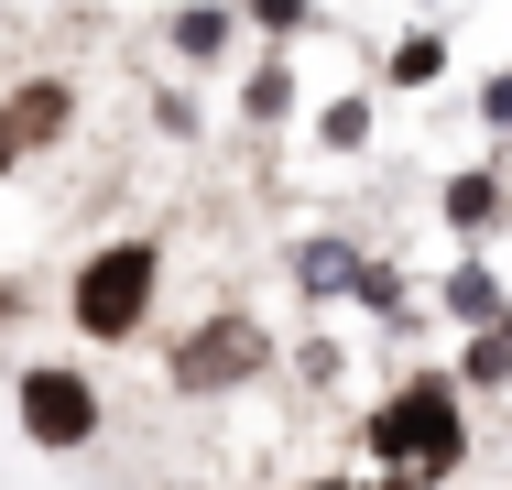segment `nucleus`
<instances>
[{
    "instance_id": "1",
    "label": "nucleus",
    "mask_w": 512,
    "mask_h": 490,
    "mask_svg": "<svg viewBox=\"0 0 512 490\" xmlns=\"http://www.w3.org/2000/svg\"><path fill=\"white\" fill-rule=\"evenodd\" d=\"M360 447H371V490H447L469 469V382L458 371H404L360 414Z\"/></svg>"
},
{
    "instance_id": "2",
    "label": "nucleus",
    "mask_w": 512,
    "mask_h": 490,
    "mask_svg": "<svg viewBox=\"0 0 512 490\" xmlns=\"http://www.w3.org/2000/svg\"><path fill=\"white\" fill-rule=\"evenodd\" d=\"M153 305H164V240H153V229H120V240H99V251L66 273V327H77L88 349H131V338L153 327Z\"/></svg>"
},
{
    "instance_id": "3",
    "label": "nucleus",
    "mask_w": 512,
    "mask_h": 490,
    "mask_svg": "<svg viewBox=\"0 0 512 490\" xmlns=\"http://www.w3.org/2000/svg\"><path fill=\"white\" fill-rule=\"evenodd\" d=\"M262 371H284V349H273V327L251 305H207L197 327H175V349H164V382L186 403H218V392L262 382Z\"/></svg>"
},
{
    "instance_id": "4",
    "label": "nucleus",
    "mask_w": 512,
    "mask_h": 490,
    "mask_svg": "<svg viewBox=\"0 0 512 490\" xmlns=\"http://www.w3.org/2000/svg\"><path fill=\"white\" fill-rule=\"evenodd\" d=\"M11 425H22V447H44V458H88L109 425L99 382L77 371V360H22L11 371Z\"/></svg>"
},
{
    "instance_id": "5",
    "label": "nucleus",
    "mask_w": 512,
    "mask_h": 490,
    "mask_svg": "<svg viewBox=\"0 0 512 490\" xmlns=\"http://www.w3.org/2000/svg\"><path fill=\"white\" fill-rule=\"evenodd\" d=\"M436 218H447L458 251H491V240L512 229V175L502 164H458V175L436 186Z\"/></svg>"
},
{
    "instance_id": "6",
    "label": "nucleus",
    "mask_w": 512,
    "mask_h": 490,
    "mask_svg": "<svg viewBox=\"0 0 512 490\" xmlns=\"http://www.w3.org/2000/svg\"><path fill=\"white\" fill-rule=\"evenodd\" d=\"M229 44H240V0H175L164 11V55L207 77V66H229Z\"/></svg>"
},
{
    "instance_id": "7",
    "label": "nucleus",
    "mask_w": 512,
    "mask_h": 490,
    "mask_svg": "<svg viewBox=\"0 0 512 490\" xmlns=\"http://www.w3.org/2000/svg\"><path fill=\"white\" fill-rule=\"evenodd\" d=\"M360 262H371V251H360V240H338V229H306V240L284 251V273H295V294H306L316 316H327V305H349Z\"/></svg>"
},
{
    "instance_id": "8",
    "label": "nucleus",
    "mask_w": 512,
    "mask_h": 490,
    "mask_svg": "<svg viewBox=\"0 0 512 490\" xmlns=\"http://www.w3.org/2000/svg\"><path fill=\"white\" fill-rule=\"evenodd\" d=\"M0 109H11V131H22V153H55V142L77 131V77H55V66H44V77H22V88L0 98Z\"/></svg>"
},
{
    "instance_id": "9",
    "label": "nucleus",
    "mask_w": 512,
    "mask_h": 490,
    "mask_svg": "<svg viewBox=\"0 0 512 490\" xmlns=\"http://www.w3.org/2000/svg\"><path fill=\"white\" fill-rule=\"evenodd\" d=\"M502 273H491V251H458V262H447V273H436V316H447V327H502Z\"/></svg>"
},
{
    "instance_id": "10",
    "label": "nucleus",
    "mask_w": 512,
    "mask_h": 490,
    "mask_svg": "<svg viewBox=\"0 0 512 490\" xmlns=\"http://www.w3.org/2000/svg\"><path fill=\"white\" fill-rule=\"evenodd\" d=\"M295 109H306V88H295V44H262L251 77H240V120H251V131H284Z\"/></svg>"
},
{
    "instance_id": "11",
    "label": "nucleus",
    "mask_w": 512,
    "mask_h": 490,
    "mask_svg": "<svg viewBox=\"0 0 512 490\" xmlns=\"http://www.w3.org/2000/svg\"><path fill=\"white\" fill-rule=\"evenodd\" d=\"M306 131H316V153H338V164H349V153H371V131H382V109H371V98L349 88V98H327V109H316Z\"/></svg>"
},
{
    "instance_id": "12",
    "label": "nucleus",
    "mask_w": 512,
    "mask_h": 490,
    "mask_svg": "<svg viewBox=\"0 0 512 490\" xmlns=\"http://www.w3.org/2000/svg\"><path fill=\"white\" fill-rule=\"evenodd\" d=\"M436 77H447V33H393V44H382V88H436Z\"/></svg>"
},
{
    "instance_id": "13",
    "label": "nucleus",
    "mask_w": 512,
    "mask_h": 490,
    "mask_svg": "<svg viewBox=\"0 0 512 490\" xmlns=\"http://www.w3.org/2000/svg\"><path fill=\"white\" fill-rule=\"evenodd\" d=\"M447 371H458V382H469V392H512V327H469Z\"/></svg>"
},
{
    "instance_id": "14",
    "label": "nucleus",
    "mask_w": 512,
    "mask_h": 490,
    "mask_svg": "<svg viewBox=\"0 0 512 490\" xmlns=\"http://www.w3.org/2000/svg\"><path fill=\"white\" fill-rule=\"evenodd\" d=\"M349 305H360V316H382V327H404V316H414V284L393 273V262H360V284H349Z\"/></svg>"
},
{
    "instance_id": "15",
    "label": "nucleus",
    "mask_w": 512,
    "mask_h": 490,
    "mask_svg": "<svg viewBox=\"0 0 512 490\" xmlns=\"http://www.w3.org/2000/svg\"><path fill=\"white\" fill-rule=\"evenodd\" d=\"M240 33H262V44H306V33H316V0H240Z\"/></svg>"
},
{
    "instance_id": "16",
    "label": "nucleus",
    "mask_w": 512,
    "mask_h": 490,
    "mask_svg": "<svg viewBox=\"0 0 512 490\" xmlns=\"http://www.w3.org/2000/svg\"><path fill=\"white\" fill-rule=\"evenodd\" d=\"M153 131H164V142H197L207 120H197V98H186V88H153Z\"/></svg>"
},
{
    "instance_id": "17",
    "label": "nucleus",
    "mask_w": 512,
    "mask_h": 490,
    "mask_svg": "<svg viewBox=\"0 0 512 490\" xmlns=\"http://www.w3.org/2000/svg\"><path fill=\"white\" fill-rule=\"evenodd\" d=\"M284 371H295V382H306V392H327V382H338V371H349V360H338V338H306V349H295Z\"/></svg>"
},
{
    "instance_id": "18",
    "label": "nucleus",
    "mask_w": 512,
    "mask_h": 490,
    "mask_svg": "<svg viewBox=\"0 0 512 490\" xmlns=\"http://www.w3.org/2000/svg\"><path fill=\"white\" fill-rule=\"evenodd\" d=\"M469 109H480V131H512V66H491V77H480V98H469Z\"/></svg>"
},
{
    "instance_id": "19",
    "label": "nucleus",
    "mask_w": 512,
    "mask_h": 490,
    "mask_svg": "<svg viewBox=\"0 0 512 490\" xmlns=\"http://www.w3.org/2000/svg\"><path fill=\"white\" fill-rule=\"evenodd\" d=\"M11 164H22V131H11V109H0V175H11Z\"/></svg>"
},
{
    "instance_id": "20",
    "label": "nucleus",
    "mask_w": 512,
    "mask_h": 490,
    "mask_svg": "<svg viewBox=\"0 0 512 490\" xmlns=\"http://www.w3.org/2000/svg\"><path fill=\"white\" fill-rule=\"evenodd\" d=\"M295 490H371V480H338V469H316V480H295Z\"/></svg>"
},
{
    "instance_id": "21",
    "label": "nucleus",
    "mask_w": 512,
    "mask_h": 490,
    "mask_svg": "<svg viewBox=\"0 0 512 490\" xmlns=\"http://www.w3.org/2000/svg\"><path fill=\"white\" fill-rule=\"evenodd\" d=\"M502 327H512V305H502Z\"/></svg>"
}]
</instances>
